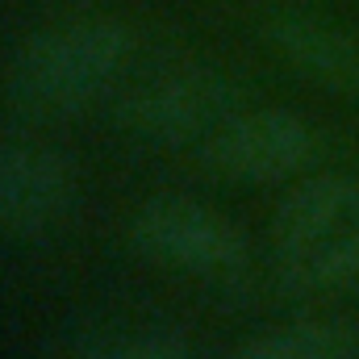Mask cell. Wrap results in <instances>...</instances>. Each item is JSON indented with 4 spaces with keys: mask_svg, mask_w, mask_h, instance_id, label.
<instances>
[{
    "mask_svg": "<svg viewBox=\"0 0 359 359\" xmlns=\"http://www.w3.org/2000/svg\"><path fill=\"white\" fill-rule=\"evenodd\" d=\"M271 247L301 292L359 288V184L339 176L301 184L276 213Z\"/></svg>",
    "mask_w": 359,
    "mask_h": 359,
    "instance_id": "6da1fadb",
    "label": "cell"
},
{
    "mask_svg": "<svg viewBox=\"0 0 359 359\" xmlns=\"http://www.w3.org/2000/svg\"><path fill=\"white\" fill-rule=\"evenodd\" d=\"M130 55L117 21H72L38 34L13 63V92L34 109H80L109 88Z\"/></svg>",
    "mask_w": 359,
    "mask_h": 359,
    "instance_id": "7a4b0ae2",
    "label": "cell"
},
{
    "mask_svg": "<svg viewBox=\"0 0 359 359\" xmlns=\"http://www.w3.org/2000/svg\"><path fill=\"white\" fill-rule=\"evenodd\" d=\"M134 247L176 271L192 276H230L243 268V234L209 205L188 196H155L134 217Z\"/></svg>",
    "mask_w": 359,
    "mask_h": 359,
    "instance_id": "3957f363",
    "label": "cell"
},
{
    "mask_svg": "<svg viewBox=\"0 0 359 359\" xmlns=\"http://www.w3.org/2000/svg\"><path fill=\"white\" fill-rule=\"evenodd\" d=\"M205 155L222 176L271 184V180L297 176L309 163L313 134L288 109H238L205 142Z\"/></svg>",
    "mask_w": 359,
    "mask_h": 359,
    "instance_id": "277c9868",
    "label": "cell"
},
{
    "mask_svg": "<svg viewBox=\"0 0 359 359\" xmlns=\"http://www.w3.org/2000/svg\"><path fill=\"white\" fill-rule=\"evenodd\" d=\"M238 113V96L226 80L205 72H176L138 92L126 109L130 126L163 147L209 142Z\"/></svg>",
    "mask_w": 359,
    "mask_h": 359,
    "instance_id": "5b68a950",
    "label": "cell"
},
{
    "mask_svg": "<svg viewBox=\"0 0 359 359\" xmlns=\"http://www.w3.org/2000/svg\"><path fill=\"white\" fill-rule=\"evenodd\" d=\"M72 168L34 142H0V226L8 234H50L72 209Z\"/></svg>",
    "mask_w": 359,
    "mask_h": 359,
    "instance_id": "8992f818",
    "label": "cell"
},
{
    "mask_svg": "<svg viewBox=\"0 0 359 359\" xmlns=\"http://www.w3.org/2000/svg\"><path fill=\"white\" fill-rule=\"evenodd\" d=\"M271 42L280 46V55L292 59V67L313 76L322 88L359 96V42L343 29L309 17H284L271 25Z\"/></svg>",
    "mask_w": 359,
    "mask_h": 359,
    "instance_id": "52a82bcc",
    "label": "cell"
},
{
    "mask_svg": "<svg viewBox=\"0 0 359 359\" xmlns=\"http://www.w3.org/2000/svg\"><path fill=\"white\" fill-rule=\"evenodd\" d=\"M230 359H359V326L347 322H305L251 339Z\"/></svg>",
    "mask_w": 359,
    "mask_h": 359,
    "instance_id": "ba28073f",
    "label": "cell"
},
{
    "mask_svg": "<svg viewBox=\"0 0 359 359\" xmlns=\"http://www.w3.org/2000/svg\"><path fill=\"white\" fill-rule=\"evenodd\" d=\"M80 359H192V351L168 334H138V339H117V343L92 347Z\"/></svg>",
    "mask_w": 359,
    "mask_h": 359,
    "instance_id": "9c48e42d",
    "label": "cell"
}]
</instances>
